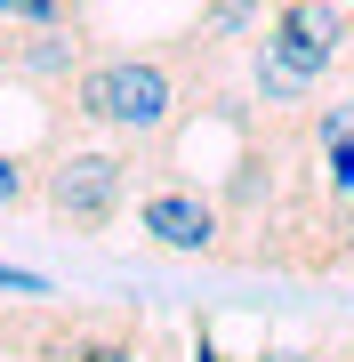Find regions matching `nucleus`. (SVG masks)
<instances>
[{
  "label": "nucleus",
  "mask_w": 354,
  "mask_h": 362,
  "mask_svg": "<svg viewBox=\"0 0 354 362\" xmlns=\"http://www.w3.org/2000/svg\"><path fill=\"white\" fill-rule=\"evenodd\" d=\"M0 290L8 298H49V282H40L33 266H0Z\"/></svg>",
  "instance_id": "nucleus-9"
},
{
  "label": "nucleus",
  "mask_w": 354,
  "mask_h": 362,
  "mask_svg": "<svg viewBox=\"0 0 354 362\" xmlns=\"http://www.w3.org/2000/svg\"><path fill=\"white\" fill-rule=\"evenodd\" d=\"M266 16H274V0H201L194 40H201V49H258Z\"/></svg>",
  "instance_id": "nucleus-7"
},
{
  "label": "nucleus",
  "mask_w": 354,
  "mask_h": 362,
  "mask_svg": "<svg viewBox=\"0 0 354 362\" xmlns=\"http://www.w3.org/2000/svg\"><path fill=\"white\" fill-rule=\"evenodd\" d=\"M57 113L81 137H121V145H161L185 121V57L177 49H97L57 97Z\"/></svg>",
  "instance_id": "nucleus-1"
},
{
  "label": "nucleus",
  "mask_w": 354,
  "mask_h": 362,
  "mask_svg": "<svg viewBox=\"0 0 354 362\" xmlns=\"http://www.w3.org/2000/svg\"><path fill=\"white\" fill-rule=\"evenodd\" d=\"M0 33H8V0H0Z\"/></svg>",
  "instance_id": "nucleus-11"
},
{
  "label": "nucleus",
  "mask_w": 354,
  "mask_h": 362,
  "mask_svg": "<svg viewBox=\"0 0 354 362\" xmlns=\"http://www.w3.org/2000/svg\"><path fill=\"white\" fill-rule=\"evenodd\" d=\"M145 354V322H129V314H57V346L49 362H137Z\"/></svg>",
  "instance_id": "nucleus-6"
},
{
  "label": "nucleus",
  "mask_w": 354,
  "mask_h": 362,
  "mask_svg": "<svg viewBox=\"0 0 354 362\" xmlns=\"http://www.w3.org/2000/svg\"><path fill=\"white\" fill-rule=\"evenodd\" d=\"M137 233L153 250H177V258H210L218 250V233H225V209L218 194H201L194 177H145V194H137Z\"/></svg>",
  "instance_id": "nucleus-4"
},
{
  "label": "nucleus",
  "mask_w": 354,
  "mask_h": 362,
  "mask_svg": "<svg viewBox=\"0 0 354 362\" xmlns=\"http://www.w3.org/2000/svg\"><path fill=\"white\" fill-rule=\"evenodd\" d=\"M258 49L274 57L282 73H298L306 89H322V81L346 73V57H354V8L346 0H274Z\"/></svg>",
  "instance_id": "nucleus-3"
},
{
  "label": "nucleus",
  "mask_w": 354,
  "mask_h": 362,
  "mask_svg": "<svg viewBox=\"0 0 354 362\" xmlns=\"http://www.w3.org/2000/svg\"><path fill=\"white\" fill-rule=\"evenodd\" d=\"M89 57H97L89 25H8L0 33V81L40 89V97H65Z\"/></svg>",
  "instance_id": "nucleus-5"
},
{
  "label": "nucleus",
  "mask_w": 354,
  "mask_h": 362,
  "mask_svg": "<svg viewBox=\"0 0 354 362\" xmlns=\"http://www.w3.org/2000/svg\"><path fill=\"white\" fill-rule=\"evenodd\" d=\"M249 362H330V346H258Z\"/></svg>",
  "instance_id": "nucleus-10"
},
{
  "label": "nucleus",
  "mask_w": 354,
  "mask_h": 362,
  "mask_svg": "<svg viewBox=\"0 0 354 362\" xmlns=\"http://www.w3.org/2000/svg\"><path fill=\"white\" fill-rule=\"evenodd\" d=\"M346 8H354V0H346Z\"/></svg>",
  "instance_id": "nucleus-12"
},
{
  "label": "nucleus",
  "mask_w": 354,
  "mask_h": 362,
  "mask_svg": "<svg viewBox=\"0 0 354 362\" xmlns=\"http://www.w3.org/2000/svg\"><path fill=\"white\" fill-rule=\"evenodd\" d=\"M33 202H40V161L0 153V209H33Z\"/></svg>",
  "instance_id": "nucleus-8"
},
{
  "label": "nucleus",
  "mask_w": 354,
  "mask_h": 362,
  "mask_svg": "<svg viewBox=\"0 0 354 362\" xmlns=\"http://www.w3.org/2000/svg\"><path fill=\"white\" fill-rule=\"evenodd\" d=\"M137 153L145 145L97 137V145H57L40 161V218L57 233H105L121 209H137Z\"/></svg>",
  "instance_id": "nucleus-2"
}]
</instances>
